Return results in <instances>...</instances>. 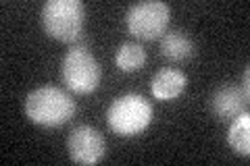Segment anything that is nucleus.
Masks as SVG:
<instances>
[{"instance_id":"obj_3","label":"nucleus","mask_w":250,"mask_h":166,"mask_svg":"<svg viewBox=\"0 0 250 166\" xmlns=\"http://www.w3.org/2000/svg\"><path fill=\"white\" fill-rule=\"evenodd\" d=\"M152 121V104L140 93H125L113 100L106 110V123L119 137H134Z\"/></svg>"},{"instance_id":"obj_2","label":"nucleus","mask_w":250,"mask_h":166,"mask_svg":"<svg viewBox=\"0 0 250 166\" xmlns=\"http://www.w3.org/2000/svg\"><path fill=\"white\" fill-rule=\"evenodd\" d=\"M44 31L59 42H77L85 25V6L80 0H48L40 11Z\"/></svg>"},{"instance_id":"obj_10","label":"nucleus","mask_w":250,"mask_h":166,"mask_svg":"<svg viewBox=\"0 0 250 166\" xmlns=\"http://www.w3.org/2000/svg\"><path fill=\"white\" fill-rule=\"evenodd\" d=\"M228 144L236 154L248 156L250 154V114L240 112L229 125L228 131Z\"/></svg>"},{"instance_id":"obj_4","label":"nucleus","mask_w":250,"mask_h":166,"mask_svg":"<svg viewBox=\"0 0 250 166\" xmlns=\"http://www.w3.org/2000/svg\"><path fill=\"white\" fill-rule=\"evenodd\" d=\"M62 81L75 93H92L100 85L103 69L85 46H73L61 65Z\"/></svg>"},{"instance_id":"obj_6","label":"nucleus","mask_w":250,"mask_h":166,"mask_svg":"<svg viewBox=\"0 0 250 166\" xmlns=\"http://www.w3.org/2000/svg\"><path fill=\"white\" fill-rule=\"evenodd\" d=\"M67 149L69 158L75 164H96L106 154V141L98 129L90 127V125H82L69 133Z\"/></svg>"},{"instance_id":"obj_11","label":"nucleus","mask_w":250,"mask_h":166,"mask_svg":"<svg viewBox=\"0 0 250 166\" xmlns=\"http://www.w3.org/2000/svg\"><path fill=\"white\" fill-rule=\"evenodd\" d=\"M115 62L121 71H125V73H134V71H138L146 62V50L140 44L127 42L117 50Z\"/></svg>"},{"instance_id":"obj_7","label":"nucleus","mask_w":250,"mask_h":166,"mask_svg":"<svg viewBox=\"0 0 250 166\" xmlns=\"http://www.w3.org/2000/svg\"><path fill=\"white\" fill-rule=\"evenodd\" d=\"M248 96L236 85H223L210 98V110L219 121H233L240 112H244Z\"/></svg>"},{"instance_id":"obj_1","label":"nucleus","mask_w":250,"mask_h":166,"mask_svg":"<svg viewBox=\"0 0 250 166\" xmlns=\"http://www.w3.org/2000/svg\"><path fill=\"white\" fill-rule=\"evenodd\" d=\"M75 100L67 92L54 85H44L27 93L25 98V114L31 123L40 127H61L71 121L75 114Z\"/></svg>"},{"instance_id":"obj_5","label":"nucleus","mask_w":250,"mask_h":166,"mask_svg":"<svg viewBox=\"0 0 250 166\" xmlns=\"http://www.w3.org/2000/svg\"><path fill=\"white\" fill-rule=\"evenodd\" d=\"M171 19V9L167 2L161 0H144L134 6H129L125 15L127 31L138 39H159L165 36L167 25Z\"/></svg>"},{"instance_id":"obj_8","label":"nucleus","mask_w":250,"mask_h":166,"mask_svg":"<svg viewBox=\"0 0 250 166\" xmlns=\"http://www.w3.org/2000/svg\"><path fill=\"white\" fill-rule=\"evenodd\" d=\"M186 85H188L186 73H182L179 69L167 67V69H161L159 73L152 77L150 90L156 100H175L177 96L184 93Z\"/></svg>"},{"instance_id":"obj_9","label":"nucleus","mask_w":250,"mask_h":166,"mask_svg":"<svg viewBox=\"0 0 250 166\" xmlns=\"http://www.w3.org/2000/svg\"><path fill=\"white\" fill-rule=\"evenodd\" d=\"M161 52L165 58L179 62V60H190L196 54V46L186 34L173 29L161 37Z\"/></svg>"}]
</instances>
